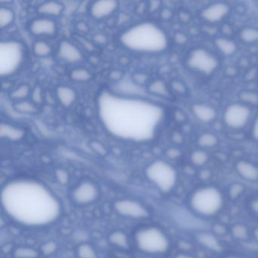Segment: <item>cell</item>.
<instances>
[{
    "label": "cell",
    "mask_w": 258,
    "mask_h": 258,
    "mask_svg": "<svg viewBox=\"0 0 258 258\" xmlns=\"http://www.w3.org/2000/svg\"><path fill=\"white\" fill-rule=\"evenodd\" d=\"M1 201L11 218L26 226L50 224L61 214V205L53 193L32 179H16L6 184Z\"/></svg>",
    "instance_id": "1"
},
{
    "label": "cell",
    "mask_w": 258,
    "mask_h": 258,
    "mask_svg": "<svg viewBox=\"0 0 258 258\" xmlns=\"http://www.w3.org/2000/svg\"><path fill=\"white\" fill-rule=\"evenodd\" d=\"M120 42L131 50L147 53H160L168 46L166 33L155 24H138L120 35Z\"/></svg>",
    "instance_id": "2"
},
{
    "label": "cell",
    "mask_w": 258,
    "mask_h": 258,
    "mask_svg": "<svg viewBox=\"0 0 258 258\" xmlns=\"http://www.w3.org/2000/svg\"><path fill=\"white\" fill-rule=\"evenodd\" d=\"M190 207L199 215L212 217L220 212L224 204L221 191L214 186L198 188L190 198Z\"/></svg>",
    "instance_id": "3"
},
{
    "label": "cell",
    "mask_w": 258,
    "mask_h": 258,
    "mask_svg": "<svg viewBox=\"0 0 258 258\" xmlns=\"http://www.w3.org/2000/svg\"><path fill=\"white\" fill-rule=\"evenodd\" d=\"M146 174L148 179L164 193L171 191L177 182L176 170L163 160L158 159L151 163L146 168Z\"/></svg>",
    "instance_id": "4"
},
{
    "label": "cell",
    "mask_w": 258,
    "mask_h": 258,
    "mask_svg": "<svg viewBox=\"0 0 258 258\" xmlns=\"http://www.w3.org/2000/svg\"><path fill=\"white\" fill-rule=\"evenodd\" d=\"M139 248L150 253H162L170 247L167 235L157 227H146L140 229L136 235Z\"/></svg>",
    "instance_id": "5"
},
{
    "label": "cell",
    "mask_w": 258,
    "mask_h": 258,
    "mask_svg": "<svg viewBox=\"0 0 258 258\" xmlns=\"http://www.w3.org/2000/svg\"><path fill=\"white\" fill-rule=\"evenodd\" d=\"M186 64L191 70L205 75H212L220 66L218 58L203 48H196L187 57Z\"/></svg>",
    "instance_id": "6"
},
{
    "label": "cell",
    "mask_w": 258,
    "mask_h": 258,
    "mask_svg": "<svg viewBox=\"0 0 258 258\" xmlns=\"http://www.w3.org/2000/svg\"><path fill=\"white\" fill-rule=\"evenodd\" d=\"M251 110L245 104L232 103L228 105L223 112V122L226 126L233 130L242 129L250 120Z\"/></svg>",
    "instance_id": "7"
},
{
    "label": "cell",
    "mask_w": 258,
    "mask_h": 258,
    "mask_svg": "<svg viewBox=\"0 0 258 258\" xmlns=\"http://www.w3.org/2000/svg\"><path fill=\"white\" fill-rule=\"evenodd\" d=\"M115 211L120 215L132 218H146L149 217L148 210L140 202L131 199H122L114 204Z\"/></svg>",
    "instance_id": "8"
},
{
    "label": "cell",
    "mask_w": 258,
    "mask_h": 258,
    "mask_svg": "<svg viewBox=\"0 0 258 258\" xmlns=\"http://www.w3.org/2000/svg\"><path fill=\"white\" fill-rule=\"evenodd\" d=\"M29 30L36 37H53L58 32V27L53 19L43 16L31 21Z\"/></svg>",
    "instance_id": "9"
},
{
    "label": "cell",
    "mask_w": 258,
    "mask_h": 258,
    "mask_svg": "<svg viewBox=\"0 0 258 258\" xmlns=\"http://www.w3.org/2000/svg\"><path fill=\"white\" fill-rule=\"evenodd\" d=\"M230 13V7L226 3L217 2L204 8L200 13L201 18L210 24L218 23Z\"/></svg>",
    "instance_id": "10"
},
{
    "label": "cell",
    "mask_w": 258,
    "mask_h": 258,
    "mask_svg": "<svg viewBox=\"0 0 258 258\" xmlns=\"http://www.w3.org/2000/svg\"><path fill=\"white\" fill-rule=\"evenodd\" d=\"M99 189L93 182L84 181L74 189L72 197L77 203L87 205L97 199Z\"/></svg>",
    "instance_id": "11"
},
{
    "label": "cell",
    "mask_w": 258,
    "mask_h": 258,
    "mask_svg": "<svg viewBox=\"0 0 258 258\" xmlns=\"http://www.w3.org/2000/svg\"><path fill=\"white\" fill-rule=\"evenodd\" d=\"M57 55L60 59L69 64H77L84 59L81 49L75 43L67 40L60 42Z\"/></svg>",
    "instance_id": "12"
},
{
    "label": "cell",
    "mask_w": 258,
    "mask_h": 258,
    "mask_svg": "<svg viewBox=\"0 0 258 258\" xmlns=\"http://www.w3.org/2000/svg\"><path fill=\"white\" fill-rule=\"evenodd\" d=\"M118 8V3L114 0H99L90 6V16L96 19H102L111 16Z\"/></svg>",
    "instance_id": "13"
},
{
    "label": "cell",
    "mask_w": 258,
    "mask_h": 258,
    "mask_svg": "<svg viewBox=\"0 0 258 258\" xmlns=\"http://www.w3.org/2000/svg\"><path fill=\"white\" fill-rule=\"evenodd\" d=\"M191 110L196 118L202 123H211L217 118V113L215 108L208 104L201 102L193 104Z\"/></svg>",
    "instance_id": "14"
},
{
    "label": "cell",
    "mask_w": 258,
    "mask_h": 258,
    "mask_svg": "<svg viewBox=\"0 0 258 258\" xmlns=\"http://www.w3.org/2000/svg\"><path fill=\"white\" fill-rule=\"evenodd\" d=\"M55 94L59 103L66 108H70L77 99L76 91L69 86H58Z\"/></svg>",
    "instance_id": "15"
},
{
    "label": "cell",
    "mask_w": 258,
    "mask_h": 258,
    "mask_svg": "<svg viewBox=\"0 0 258 258\" xmlns=\"http://www.w3.org/2000/svg\"><path fill=\"white\" fill-rule=\"evenodd\" d=\"M25 135V131L19 126L4 122L0 124V137L2 139H7L10 141H20Z\"/></svg>",
    "instance_id": "16"
},
{
    "label": "cell",
    "mask_w": 258,
    "mask_h": 258,
    "mask_svg": "<svg viewBox=\"0 0 258 258\" xmlns=\"http://www.w3.org/2000/svg\"><path fill=\"white\" fill-rule=\"evenodd\" d=\"M64 5L58 1H46L37 7L39 14L44 17H58L64 11Z\"/></svg>",
    "instance_id": "17"
},
{
    "label": "cell",
    "mask_w": 258,
    "mask_h": 258,
    "mask_svg": "<svg viewBox=\"0 0 258 258\" xmlns=\"http://www.w3.org/2000/svg\"><path fill=\"white\" fill-rule=\"evenodd\" d=\"M238 174L246 180L256 181L258 179V167L247 161H238L235 166Z\"/></svg>",
    "instance_id": "18"
},
{
    "label": "cell",
    "mask_w": 258,
    "mask_h": 258,
    "mask_svg": "<svg viewBox=\"0 0 258 258\" xmlns=\"http://www.w3.org/2000/svg\"><path fill=\"white\" fill-rule=\"evenodd\" d=\"M147 90L149 93L158 97L164 99L171 97L170 87L167 86L165 81L161 79H155L149 82L147 86Z\"/></svg>",
    "instance_id": "19"
},
{
    "label": "cell",
    "mask_w": 258,
    "mask_h": 258,
    "mask_svg": "<svg viewBox=\"0 0 258 258\" xmlns=\"http://www.w3.org/2000/svg\"><path fill=\"white\" fill-rule=\"evenodd\" d=\"M214 45L220 53L225 56H231L237 52L238 46L235 41L226 37H217L214 40Z\"/></svg>",
    "instance_id": "20"
},
{
    "label": "cell",
    "mask_w": 258,
    "mask_h": 258,
    "mask_svg": "<svg viewBox=\"0 0 258 258\" xmlns=\"http://www.w3.org/2000/svg\"><path fill=\"white\" fill-rule=\"evenodd\" d=\"M31 88L28 84H21L10 92V98L14 102L27 100V99L31 96Z\"/></svg>",
    "instance_id": "21"
},
{
    "label": "cell",
    "mask_w": 258,
    "mask_h": 258,
    "mask_svg": "<svg viewBox=\"0 0 258 258\" xmlns=\"http://www.w3.org/2000/svg\"><path fill=\"white\" fill-rule=\"evenodd\" d=\"M16 16L14 11L8 7H0V28H8L14 22Z\"/></svg>",
    "instance_id": "22"
},
{
    "label": "cell",
    "mask_w": 258,
    "mask_h": 258,
    "mask_svg": "<svg viewBox=\"0 0 258 258\" xmlns=\"http://www.w3.org/2000/svg\"><path fill=\"white\" fill-rule=\"evenodd\" d=\"M13 108L21 114H35L38 111V106L31 101L23 100L14 102Z\"/></svg>",
    "instance_id": "23"
},
{
    "label": "cell",
    "mask_w": 258,
    "mask_h": 258,
    "mask_svg": "<svg viewBox=\"0 0 258 258\" xmlns=\"http://www.w3.org/2000/svg\"><path fill=\"white\" fill-rule=\"evenodd\" d=\"M33 52L36 56L47 57L52 54V47L46 40H37L33 44Z\"/></svg>",
    "instance_id": "24"
},
{
    "label": "cell",
    "mask_w": 258,
    "mask_h": 258,
    "mask_svg": "<svg viewBox=\"0 0 258 258\" xmlns=\"http://www.w3.org/2000/svg\"><path fill=\"white\" fill-rule=\"evenodd\" d=\"M91 72L85 68H76L70 72V78L78 83H86L92 79Z\"/></svg>",
    "instance_id": "25"
},
{
    "label": "cell",
    "mask_w": 258,
    "mask_h": 258,
    "mask_svg": "<svg viewBox=\"0 0 258 258\" xmlns=\"http://www.w3.org/2000/svg\"><path fill=\"white\" fill-rule=\"evenodd\" d=\"M198 240L205 247L213 250H220V244L215 236L209 233H202L198 236Z\"/></svg>",
    "instance_id": "26"
},
{
    "label": "cell",
    "mask_w": 258,
    "mask_h": 258,
    "mask_svg": "<svg viewBox=\"0 0 258 258\" xmlns=\"http://www.w3.org/2000/svg\"><path fill=\"white\" fill-rule=\"evenodd\" d=\"M241 41L244 43H254L258 42V29L254 28H244L238 34Z\"/></svg>",
    "instance_id": "27"
},
{
    "label": "cell",
    "mask_w": 258,
    "mask_h": 258,
    "mask_svg": "<svg viewBox=\"0 0 258 258\" xmlns=\"http://www.w3.org/2000/svg\"><path fill=\"white\" fill-rule=\"evenodd\" d=\"M218 138L212 133L201 134L198 138V144L202 148H213L218 144Z\"/></svg>",
    "instance_id": "28"
},
{
    "label": "cell",
    "mask_w": 258,
    "mask_h": 258,
    "mask_svg": "<svg viewBox=\"0 0 258 258\" xmlns=\"http://www.w3.org/2000/svg\"><path fill=\"white\" fill-rule=\"evenodd\" d=\"M109 241L111 244L121 247V248H127L129 243H128V238L126 234L123 232L117 231V232H112L110 235Z\"/></svg>",
    "instance_id": "29"
},
{
    "label": "cell",
    "mask_w": 258,
    "mask_h": 258,
    "mask_svg": "<svg viewBox=\"0 0 258 258\" xmlns=\"http://www.w3.org/2000/svg\"><path fill=\"white\" fill-rule=\"evenodd\" d=\"M208 159H209L208 154L202 149L194 151L190 155L191 162L197 167H202V166L205 165L208 162Z\"/></svg>",
    "instance_id": "30"
},
{
    "label": "cell",
    "mask_w": 258,
    "mask_h": 258,
    "mask_svg": "<svg viewBox=\"0 0 258 258\" xmlns=\"http://www.w3.org/2000/svg\"><path fill=\"white\" fill-rule=\"evenodd\" d=\"M16 258H37L38 252L31 247H19L14 251Z\"/></svg>",
    "instance_id": "31"
},
{
    "label": "cell",
    "mask_w": 258,
    "mask_h": 258,
    "mask_svg": "<svg viewBox=\"0 0 258 258\" xmlns=\"http://www.w3.org/2000/svg\"><path fill=\"white\" fill-rule=\"evenodd\" d=\"M88 146L93 152L101 157L106 156L108 152H109L108 148L103 143H101L100 141H98V140H90L89 142Z\"/></svg>",
    "instance_id": "32"
},
{
    "label": "cell",
    "mask_w": 258,
    "mask_h": 258,
    "mask_svg": "<svg viewBox=\"0 0 258 258\" xmlns=\"http://www.w3.org/2000/svg\"><path fill=\"white\" fill-rule=\"evenodd\" d=\"M240 99L246 105H257L258 94L251 91H243L240 93Z\"/></svg>",
    "instance_id": "33"
},
{
    "label": "cell",
    "mask_w": 258,
    "mask_h": 258,
    "mask_svg": "<svg viewBox=\"0 0 258 258\" xmlns=\"http://www.w3.org/2000/svg\"><path fill=\"white\" fill-rule=\"evenodd\" d=\"M78 254L80 258H97V254L94 249L87 244H83L79 246Z\"/></svg>",
    "instance_id": "34"
},
{
    "label": "cell",
    "mask_w": 258,
    "mask_h": 258,
    "mask_svg": "<svg viewBox=\"0 0 258 258\" xmlns=\"http://www.w3.org/2000/svg\"><path fill=\"white\" fill-rule=\"evenodd\" d=\"M31 102H34L37 106L43 103L44 95H43V89L40 85H36L31 90Z\"/></svg>",
    "instance_id": "35"
},
{
    "label": "cell",
    "mask_w": 258,
    "mask_h": 258,
    "mask_svg": "<svg viewBox=\"0 0 258 258\" xmlns=\"http://www.w3.org/2000/svg\"><path fill=\"white\" fill-rule=\"evenodd\" d=\"M232 234L236 239H247L248 237V231L245 226L241 224H237L232 226Z\"/></svg>",
    "instance_id": "36"
},
{
    "label": "cell",
    "mask_w": 258,
    "mask_h": 258,
    "mask_svg": "<svg viewBox=\"0 0 258 258\" xmlns=\"http://www.w3.org/2000/svg\"><path fill=\"white\" fill-rule=\"evenodd\" d=\"M169 87H170V90L177 93L178 95H180V96H184L188 92L185 84L179 80H173L170 82Z\"/></svg>",
    "instance_id": "37"
},
{
    "label": "cell",
    "mask_w": 258,
    "mask_h": 258,
    "mask_svg": "<svg viewBox=\"0 0 258 258\" xmlns=\"http://www.w3.org/2000/svg\"><path fill=\"white\" fill-rule=\"evenodd\" d=\"M132 81L136 85L143 87V86L146 85V84L148 85L149 84V76L145 72H135L133 74Z\"/></svg>",
    "instance_id": "38"
},
{
    "label": "cell",
    "mask_w": 258,
    "mask_h": 258,
    "mask_svg": "<svg viewBox=\"0 0 258 258\" xmlns=\"http://www.w3.org/2000/svg\"><path fill=\"white\" fill-rule=\"evenodd\" d=\"M244 187L241 183H234L229 187V196L232 200L238 199L244 192Z\"/></svg>",
    "instance_id": "39"
},
{
    "label": "cell",
    "mask_w": 258,
    "mask_h": 258,
    "mask_svg": "<svg viewBox=\"0 0 258 258\" xmlns=\"http://www.w3.org/2000/svg\"><path fill=\"white\" fill-rule=\"evenodd\" d=\"M55 178L57 181L61 185H67L70 180V176L69 173L66 169L58 168L55 170Z\"/></svg>",
    "instance_id": "40"
},
{
    "label": "cell",
    "mask_w": 258,
    "mask_h": 258,
    "mask_svg": "<svg viewBox=\"0 0 258 258\" xmlns=\"http://www.w3.org/2000/svg\"><path fill=\"white\" fill-rule=\"evenodd\" d=\"M57 248H58V244L55 241H47L41 246V251L44 255H50L55 253Z\"/></svg>",
    "instance_id": "41"
},
{
    "label": "cell",
    "mask_w": 258,
    "mask_h": 258,
    "mask_svg": "<svg viewBox=\"0 0 258 258\" xmlns=\"http://www.w3.org/2000/svg\"><path fill=\"white\" fill-rule=\"evenodd\" d=\"M77 40L79 42L81 46H82L86 51H87V52H93L95 49H96L94 44H93L91 41L87 40V39L84 38V37H81V36H79L78 39H77Z\"/></svg>",
    "instance_id": "42"
},
{
    "label": "cell",
    "mask_w": 258,
    "mask_h": 258,
    "mask_svg": "<svg viewBox=\"0 0 258 258\" xmlns=\"http://www.w3.org/2000/svg\"><path fill=\"white\" fill-rule=\"evenodd\" d=\"M166 156L171 160H176L182 155L180 149L176 147L169 148L166 150Z\"/></svg>",
    "instance_id": "43"
},
{
    "label": "cell",
    "mask_w": 258,
    "mask_h": 258,
    "mask_svg": "<svg viewBox=\"0 0 258 258\" xmlns=\"http://www.w3.org/2000/svg\"><path fill=\"white\" fill-rule=\"evenodd\" d=\"M110 80L113 81H120L123 79V73L121 71L118 70V69H114V70L110 72L109 75H108Z\"/></svg>",
    "instance_id": "44"
},
{
    "label": "cell",
    "mask_w": 258,
    "mask_h": 258,
    "mask_svg": "<svg viewBox=\"0 0 258 258\" xmlns=\"http://www.w3.org/2000/svg\"><path fill=\"white\" fill-rule=\"evenodd\" d=\"M93 40L95 43L99 45H105L108 42V37L105 34L98 33L93 36Z\"/></svg>",
    "instance_id": "45"
},
{
    "label": "cell",
    "mask_w": 258,
    "mask_h": 258,
    "mask_svg": "<svg viewBox=\"0 0 258 258\" xmlns=\"http://www.w3.org/2000/svg\"><path fill=\"white\" fill-rule=\"evenodd\" d=\"M250 133H251V136L253 140L258 143V115L256 116V118L253 120Z\"/></svg>",
    "instance_id": "46"
},
{
    "label": "cell",
    "mask_w": 258,
    "mask_h": 258,
    "mask_svg": "<svg viewBox=\"0 0 258 258\" xmlns=\"http://www.w3.org/2000/svg\"><path fill=\"white\" fill-rule=\"evenodd\" d=\"M171 140L175 144H181L183 142V137L178 131L172 133Z\"/></svg>",
    "instance_id": "47"
},
{
    "label": "cell",
    "mask_w": 258,
    "mask_h": 258,
    "mask_svg": "<svg viewBox=\"0 0 258 258\" xmlns=\"http://www.w3.org/2000/svg\"><path fill=\"white\" fill-rule=\"evenodd\" d=\"M75 26H76V29L81 34H87L89 32V26L85 22H78Z\"/></svg>",
    "instance_id": "48"
},
{
    "label": "cell",
    "mask_w": 258,
    "mask_h": 258,
    "mask_svg": "<svg viewBox=\"0 0 258 258\" xmlns=\"http://www.w3.org/2000/svg\"><path fill=\"white\" fill-rule=\"evenodd\" d=\"M160 5H161V3L158 2V1H152L148 4V10L151 13L156 12L160 8Z\"/></svg>",
    "instance_id": "49"
},
{
    "label": "cell",
    "mask_w": 258,
    "mask_h": 258,
    "mask_svg": "<svg viewBox=\"0 0 258 258\" xmlns=\"http://www.w3.org/2000/svg\"><path fill=\"white\" fill-rule=\"evenodd\" d=\"M214 232H216V234L217 235H225L226 232V228L222 224H216L215 226H214Z\"/></svg>",
    "instance_id": "50"
},
{
    "label": "cell",
    "mask_w": 258,
    "mask_h": 258,
    "mask_svg": "<svg viewBox=\"0 0 258 258\" xmlns=\"http://www.w3.org/2000/svg\"><path fill=\"white\" fill-rule=\"evenodd\" d=\"M146 9L148 10V5H146L145 3H141L137 6V9H136V13L138 15H143L146 11Z\"/></svg>",
    "instance_id": "51"
},
{
    "label": "cell",
    "mask_w": 258,
    "mask_h": 258,
    "mask_svg": "<svg viewBox=\"0 0 258 258\" xmlns=\"http://www.w3.org/2000/svg\"><path fill=\"white\" fill-rule=\"evenodd\" d=\"M13 85H14V83L12 82V81H3L1 87H2V90L4 91H8V90H10L13 88Z\"/></svg>",
    "instance_id": "52"
},
{
    "label": "cell",
    "mask_w": 258,
    "mask_h": 258,
    "mask_svg": "<svg viewBox=\"0 0 258 258\" xmlns=\"http://www.w3.org/2000/svg\"><path fill=\"white\" fill-rule=\"evenodd\" d=\"M173 116H174V118L176 122H182L184 119H185V115H184L183 113L181 111H179V110H176V111H174Z\"/></svg>",
    "instance_id": "53"
},
{
    "label": "cell",
    "mask_w": 258,
    "mask_h": 258,
    "mask_svg": "<svg viewBox=\"0 0 258 258\" xmlns=\"http://www.w3.org/2000/svg\"><path fill=\"white\" fill-rule=\"evenodd\" d=\"M171 16L172 12L170 11V10H168V9H164V10H163L162 11H161V16L163 19H165V20H167V19H170Z\"/></svg>",
    "instance_id": "54"
},
{
    "label": "cell",
    "mask_w": 258,
    "mask_h": 258,
    "mask_svg": "<svg viewBox=\"0 0 258 258\" xmlns=\"http://www.w3.org/2000/svg\"><path fill=\"white\" fill-rule=\"evenodd\" d=\"M250 208H251L252 211L258 215V198L252 201L251 204H250Z\"/></svg>",
    "instance_id": "55"
},
{
    "label": "cell",
    "mask_w": 258,
    "mask_h": 258,
    "mask_svg": "<svg viewBox=\"0 0 258 258\" xmlns=\"http://www.w3.org/2000/svg\"><path fill=\"white\" fill-rule=\"evenodd\" d=\"M119 62H120L121 66H127V64H129V63L131 62V61H130L128 57L123 55V56L120 57V59H119Z\"/></svg>",
    "instance_id": "56"
},
{
    "label": "cell",
    "mask_w": 258,
    "mask_h": 258,
    "mask_svg": "<svg viewBox=\"0 0 258 258\" xmlns=\"http://www.w3.org/2000/svg\"><path fill=\"white\" fill-rule=\"evenodd\" d=\"M99 59L97 56H92L90 58V62L93 63V64H96L99 63Z\"/></svg>",
    "instance_id": "57"
},
{
    "label": "cell",
    "mask_w": 258,
    "mask_h": 258,
    "mask_svg": "<svg viewBox=\"0 0 258 258\" xmlns=\"http://www.w3.org/2000/svg\"><path fill=\"white\" fill-rule=\"evenodd\" d=\"M175 258H195L193 256H189V255L183 254V253H181V254L177 255Z\"/></svg>",
    "instance_id": "58"
},
{
    "label": "cell",
    "mask_w": 258,
    "mask_h": 258,
    "mask_svg": "<svg viewBox=\"0 0 258 258\" xmlns=\"http://www.w3.org/2000/svg\"><path fill=\"white\" fill-rule=\"evenodd\" d=\"M253 235H254L255 238H256V241H258V228H256L254 230V232H253Z\"/></svg>",
    "instance_id": "59"
},
{
    "label": "cell",
    "mask_w": 258,
    "mask_h": 258,
    "mask_svg": "<svg viewBox=\"0 0 258 258\" xmlns=\"http://www.w3.org/2000/svg\"><path fill=\"white\" fill-rule=\"evenodd\" d=\"M229 258H236V257H233V256H232V257H229Z\"/></svg>",
    "instance_id": "60"
}]
</instances>
